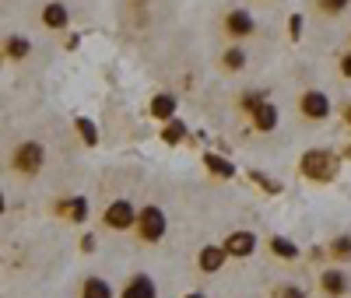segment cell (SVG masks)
Wrapping results in <instances>:
<instances>
[{
    "mask_svg": "<svg viewBox=\"0 0 351 298\" xmlns=\"http://www.w3.org/2000/svg\"><path fill=\"white\" fill-rule=\"evenodd\" d=\"M28 53H32V42H28L25 36H11L4 42V56H11V60H25Z\"/></svg>",
    "mask_w": 351,
    "mask_h": 298,
    "instance_id": "obj_20",
    "label": "cell"
},
{
    "mask_svg": "<svg viewBox=\"0 0 351 298\" xmlns=\"http://www.w3.org/2000/svg\"><path fill=\"white\" fill-rule=\"evenodd\" d=\"M8 211V200H4V190H0V214Z\"/></svg>",
    "mask_w": 351,
    "mask_h": 298,
    "instance_id": "obj_30",
    "label": "cell"
},
{
    "mask_svg": "<svg viewBox=\"0 0 351 298\" xmlns=\"http://www.w3.org/2000/svg\"><path fill=\"white\" fill-rule=\"evenodd\" d=\"M299 109H302L306 119H316V123H319V119L330 116V99L324 92H316V88H309V92L299 99Z\"/></svg>",
    "mask_w": 351,
    "mask_h": 298,
    "instance_id": "obj_6",
    "label": "cell"
},
{
    "mask_svg": "<svg viewBox=\"0 0 351 298\" xmlns=\"http://www.w3.org/2000/svg\"><path fill=\"white\" fill-rule=\"evenodd\" d=\"M341 74H344V77H351V53H344V56H341Z\"/></svg>",
    "mask_w": 351,
    "mask_h": 298,
    "instance_id": "obj_29",
    "label": "cell"
},
{
    "mask_svg": "<svg viewBox=\"0 0 351 298\" xmlns=\"http://www.w3.org/2000/svg\"><path fill=\"white\" fill-rule=\"evenodd\" d=\"M134 221H137V207L130 200H112L106 211H102V225L109 232H130Z\"/></svg>",
    "mask_w": 351,
    "mask_h": 298,
    "instance_id": "obj_4",
    "label": "cell"
},
{
    "mask_svg": "<svg viewBox=\"0 0 351 298\" xmlns=\"http://www.w3.org/2000/svg\"><path fill=\"white\" fill-rule=\"evenodd\" d=\"M176 109H180V102H176L172 92H158V95L152 99V105H148V112L158 119V123H169V119H176Z\"/></svg>",
    "mask_w": 351,
    "mask_h": 298,
    "instance_id": "obj_12",
    "label": "cell"
},
{
    "mask_svg": "<svg viewBox=\"0 0 351 298\" xmlns=\"http://www.w3.org/2000/svg\"><path fill=\"white\" fill-rule=\"evenodd\" d=\"M81 298H116V291L102 277H84L81 281Z\"/></svg>",
    "mask_w": 351,
    "mask_h": 298,
    "instance_id": "obj_15",
    "label": "cell"
},
{
    "mask_svg": "<svg viewBox=\"0 0 351 298\" xmlns=\"http://www.w3.org/2000/svg\"><path fill=\"white\" fill-rule=\"evenodd\" d=\"M74 130H77V137H81L88 147H95V144H99V127H95V119L77 116V119H74Z\"/></svg>",
    "mask_w": 351,
    "mask_h": 298,
    "instance_id": "obj_17",
    "label": "cell"
},
{
    "mask_svg": "<svg viewBox=\"0 0 351 298\" xmlns=\"http://www.w3.org/2000/svg\"><path fill=\"white\" fill-rule=\"evenodd\" d=\"M225 249L221 246H204L200 253H197V266H200V271L204 274H218L221 271V266H225Z\"/></svg>",
    "mask_w": 351,
    "mask_h": 298,
    "instance_id": "obj_13",
    "label": "cell"
},
{
    "mask_svg": "<svg viewBox=\"0 0 351 298\" xmlns=\"http://www.w3.org/2000/svg\"><path fill=\"white\" fill-rule=\"evenodd\" d=\"M225 32H228L232 39H246V36L256 32V21H253L250 11L236 8V11H228V14H225Z\"/></svg>",
    "mask_w": 351,
    "mask_h": 298,
    "instance_id": "obj_7",
    "label": "cell"
},
{
    "mask_svg": "<svg viewBox=\"0 0 351 298\" xmlns=\"http://www.w3.org/2000/svg\"><path fill=\"white\" fill-rule=\"evenodd\" d=\"M116 298H158V284L148 277V274H134L127 281V288L116 295Z\"/></svg>",
    "mask_w": 351,
    "mask_h": 298,
    "instance_id": "obj_8",
    "label": "cell"
},
{
    "mask_svg": "<svg viewBox=\"0 0 351 298\" xmlns=\"http://www.w3.org/2000/svg\"><path fill=\"white\" fill-rule=\"evenodd\" d=\"M204 169H208L211 175H218V179H232V175H236V165H232L228 158H221V155H215V151L204 155Z\"/></svg>",
    "mask_w": 351,
    "mask_h": 298,
    "instance_id": "obj_16",
    "label": "cell"
},
{
    "mask_svg": "<svg viewBox=\"0 0 351 298\" xmlns=\"http://www.w3.org/2000/svg\"><path fill=\"white\" fill-rule=\"evenodd\" d=\"M344 119H348V127H351V105H348V112H344Z\"/></svg>",
    "mask_w": 351,
    "mask_h": 298,
    "instance_id": "obj_32",
    "label": "cell"
},
{
    "mask_svg": "<svg viewBox=\"0 0 351 298\" xmlns=\"http://www.w3.org/2000/svg\"><path fill=\"white\" fill-rule=\"evenodd\" d=\"M299 172L306 179H316V183H330L337 175V158L330 151H324V147H313V151H306L299 158Z\"/></svg>",
    "mask_w": 351,
    "mask_h": 298,
    "instance_id": "obj_3",
    "label": "cell"
},
{
    "mask_svg": "<svg viewBox=\"0 0 351 298\" xmlns=\"http://www.w3.org/2000/svg\"><path fill=\"white\" fill-rule=\"evenodd\" d=\"M263 102H267V95H263V92H246V95L239 99L243 112H253V109H256V105H263Z\"/></svg>",
    "mask_w": 351,
    "mask_h": 298,
    "instance_id": "obj_24",
    "label": "cell"
},
{
    "mask_svg": "<svg viewBox=\"0 0 351 298\" xmlns=\"http://www.w3.org/2000/svg\"><path fill=\"white\" fill-rule=\"evenodd\" d=\"M344 155H348V158H351V147H348V151H344Z\"/></svg>",
    "mask_w": 351,
    "mask_h": 298,
    "instance_id": "obj_33",
    "label": "cell"
},
{
    "mask_svg": "<svg viewBox=\"0 0 351 298\" xmlns=\"http://www.w3.org/2000/svg\"><path fill=\"white\" fill-rule=\"evenodd\" d=\"M271 253H274L278 260H288V263H291V260H299V246L291 243V238H281V235L271 238Z\"/></svg>",
    "mask_w": 351,
    "mask_h": 298,
    "instance_id": "obj_18",
    "label": "cell"
},
{
    "mask_svg": "<svg viewBox=\"0 0 351 298\" xmlns=\"http://www.w3.org/2000/svg\"><path fill=\"white\" fill-rule=\"evenodd\" d=\"M221 67H225V71H243V67H246V53H243L239 46L225 49V56H221Z\"/></svg>",
    "mask_w": 351,
    "mask_h": 298,
    "instance_id": "obj_22",
    "label": "cell"
},
{
    "mask_svg": "<svg viewBox=\"0 0 351 298\" xmlns=\"http://www.w3.org/2000/svg\"><path fill=\"white\" fill-rule=\"evenodd\" d=\"M134 232H137V238H141V243L155 246V243H162V238H165V232H169V214L162 211L158 203H144L141 211H137Z\"/></svg>",
    "mask_w": 351,
    "mask_h": 298,
    "instance_id": "obj_1",
    "label": "cell"
},
{
    "mask_svg": "<svg viewBox=\"0 0 351 298\" xmlns=\"http://www.w3.org/2000/svg\"><path fill=\"white\" fill-rule=\"evenodd\" d=\"M221 249H225L228 260H246V256L256 253V235L253 232H232L221 243Z\"/></svg>",
    "mask_w": 351,
    "mask_h": 298,
    "instance_id": "obj_5",
    "label": "cell"
},
{
    "mask_svg": "<svg viewBox=\"0 0 351 298\" xmlns=\"http://www.w3.org/2000/svg\"><path fill=\"white\" fill-rule=\"evenodd\" d=\"M250 179H253V183H260L267 193H281V183H274L271 175H263V172H256V169H250Z\"/></svg>",
    "mask_w": 351,
    "mask_h": 298,
    "instance_id": "obj_23",
    "label": "cell"
},
{
    "mask_svg": "<svg viewBox=\"0 0 351 298\" xmlns=\"http://www.w3.org/2000/svg\"><path fill=\"white\" fill-rule=\"evenodd\" d=\"M348 4H351V0H319V11H324V14H341Z\"/></svg>",
    "mask_w": 351,
    "mask_h": 298,
    "instance_id": "obj_25",
    "label": "cell"
},
{
    "mask_svg": "<svg viewBox=\"0 0 351 298\" xmlns=\"http://www.w3.org/2000/svg\"><path fill=\"white\" fill-rule=\"evenodd\" d=\"M53 211L60 214V218H71L74 225H84V221H88V200H84V197H67V200L56 203Z\"/></svg>",
    "mask_w": 351,
    "mask_h": 298,
    "instance_id": "obj_9",
    "label": "cell"
},
{
    "mask_svg": "<svg viewBox=\"0 0 351 298\" xmlns=\"http://www.w3.org/2000/svg\"><path fill=\"white\" fill-rule=\"evenodd\" d=\"M288 25H291V39H299V36H302V14H291Z\"/></svg>",
    "mask_w": 351,
    "mask_h": 298,
    "instance_id": "obj_28",
    "label": "cell"
},
{
    "mask_svg": "<svg viewBox=\"0 0 351 298\" xmlns=\"http://www.w3.org/2000/svg\"><path fill=\"white\" fill-rule=\"evenodd\" d=\"M95 246H99V238H95L92 232H84V235H81V253H84V256H92Z\"/></svg>",
    "mask_w": 351,
    "mask_h": 298,
    "instance_id": "obj_27",
    "label": "cell"
},
{
    "mask_svg": "<svg viewBox=\"0 0 351 298\" xmlns=\"http://www.w3.org/2000/svg\"><path fill=\"white\" fill-rule=\"evenodd\" d=\"M330 256L337 263H348L351 260V235H337L334 243H330Z\"/></svg>",
    "mask_w": 351,
    "mask_h": 298,
    "instance_id": "obj_21",
    "label": "cell"
},
{
    "mask_svg": "<svg viewBox=\"0 0 351 298\" xmlns=\"http://www.w3.org/2000/svg\"><path fill=\"white\" fill-rule=\"evenodd\" d=\"M186 298H208V295H204V291H190Z\"/></svg>",
    "mask_w": 351,
    "mask_h": 298,
    "instance_id": "obj_31",
    "label": "cell"
},
{
    "mask_svg": "<svg viewBox=\"0 0 351 298\" xmlns=\"http://www.w3.org/2000/svg\"><path fill=\"white\" fill-rule=\"evenodd\" d=\"M43 25L53 28V32H64V28L71 25V11L60 4V0H49V4L43 8Z\"/></svg>",
    "mask_w": 351,
    "mask_h": 298,
    "instance_id": "obj_11",
    "label": "cell"
},
{
    "mask_svg": "<svg viewBox=\"0 0 351 298\" xmlns=\"http://www.w3.org/2000/svg\"><path fill=\"white\" fill-rule=\"evenodd\" d=\"M162 140H165V144H183V140H186V123H183L180 116L169 119V123L162 127Z\"/></svg>",
    "mask_w": 351,
    "mask_h": 298,
    "instance_id": "obj_19",
    "label": "cell"
},
{
    "mask_svg": "<svg viewBox=\"0 0 351 298\" xmlns=\"http://www.w3.org/2000/svg\"><path fill=\"white\" fill-rule=\"evenodd\" d=\"M11 169L25 179H32L46 169V147L39 140H21L14 151H11Z\"/></svg>",
    "mask_w": 351,
    "mask_h": 298,
    "instance_id": "obj_2",
    "label": "cell"
},
{
    "mask_svg": "<svg viewBox=\"0 0 351 298\" xmlns=\"http://www.w3.org/2000/svg\"><path fill=\"white\" fill-rule=\"evenodd\" d=\"M250 119H253V130H260V134H271L274 127H278V105L274 102H263V105H256L253 112H250Z\"/></svg>",
    "mask_w": 351,
    "mask_h": 298,
    "instance_id": "obj_10",
    "label": "cell"
},
{
    "mask_svg": "<svg viewBox=\"0 0 351 298\" xmlns=\"http://www.w3.org/2000/svg\"><path fill=\"white\" fill-rule=\"evenodd\" d=\"M271 298H306V295H302V288H295V284H281V288H274Z\"/></svg>",
    "mask_w": 351,
    "mask_h": 298,
    "instance_id": "obj_26",
    "label": "cell"
},
{
    "mask_svg": "<svg viewBox=\"0 0 351 298\" xmlns=\"http://www.w3.org/2000/svg\"><path fill=\"white\" fill-rule=\"evenodd\" d=\"M319 288H324L330 298H341V295H348V277L334 266V271H324V274H319Z\"/></svg>",
    "mask_w": 351,
    "mask_h": 298,
    "instance_id": "obj_14",
    "label": "cell"
}]
</instances>
